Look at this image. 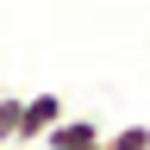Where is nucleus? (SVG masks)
<instances>
[{
    "instance_id": "obj_4",
    "label": "nucleus",
    "mask_w": 150,
    "mask_h": 150,
    "mask_svg": "<svg viewBox=\"0 0 150 150\" xmlns=\"http://www.w3.org/2000/svg\"><path fill=\"white\" fill-rule=\"evenodd\" d=\"M106 150H150V125H119V131H106Z\"/></svg>"
},
{
    "instance_id": "obj_3",
    "label": "nucleus",
    "mask_w": 150,
    "mask_h": 150,
    "mask_svg": "<svg viewBox=\"0 0 150 150\" xmlns=\"http://www.w3.org/2000/svg\"><path fill=\"white\" fill-rule=\"evenodd\" d=\"M19 112H25V94L0 88V150H19Z\"/></svg>"
},
{
    "instance_id": "obj_1",
    "label": "nucleus",
    "mask_w": 150,
    "mask_h": 150,
    "mask_svg": "<svg viewBox=\"0 0 150 150\" xmlns=\"http://www.w3.org/2000/svg\"><path fill=\"white\" fill-rule=\"evenodd\" d=\"M63 119H69V100H63V94H25V112H19V150L44 144Z\"/></svg>"
},
{
    "instance_id": "obj_2",
    "label": "nucleus",
    "mask_w": 150,
    "mask_h": 150,
    "mask_svg": "<svg viewBox=\"0 0 150 150\" xmlns=\"http://www.w3.org/2000/svg\"><path fill=\"white\" fill-rule=\"evenodd\" d=\"M38 150H106V131L94 125V119H63Z\"/></svg>"
}]
</instances>
